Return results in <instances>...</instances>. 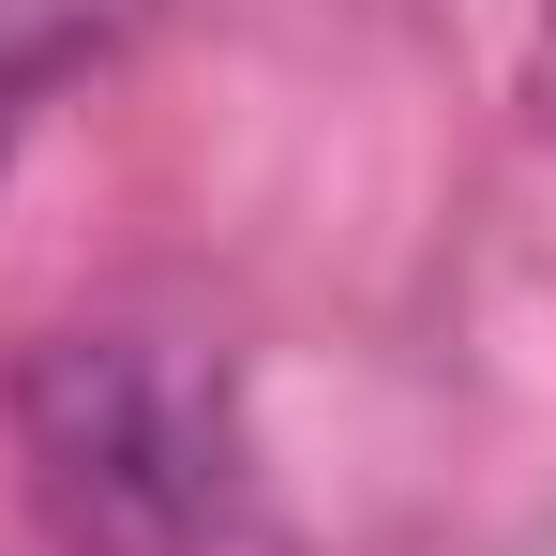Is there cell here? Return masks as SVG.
I'll use <instances>...</instances> for the list:
<instances>
[{"label":"cell","instance_id":"6da1fadb","mask_svg":"<svg viewBox=\"0 0 556 556\" xmlns=\"http://www.w3.org/2000/svg\"><path fill=\"white\" fill-rule=\"evenodd\" d=\"M15 481L61 556H286L241 376L181 331H61L15 362Z\"/></svg>","mask_w":556,"mask_h":556},{"label":"cell","instance_id":"7a4b0ae2","mask_svg":"<svg viewBox=\"0 0 556 556\" xmlns=\"http://www.w3.org/2000/svg\"><path fill=\"white\" fill-rule=\"evenodd\" d=\"M151 15H166V0H0V166L46 136V105L91 91Z\"/></svg>","mask_w":556,"mask_h":556},{"label":"cell","instance_id":"3957f363","mask_svg":"<svg viewBox=\"0 0 556 556\" xmlns=\"http://www.w3.org/2000/svg\"><path fill=\"white\" fill-rule=\"evenodd\" d=\"M542 121H556V0H542Z\"/></svg>","mask_w":556,"mask_h":556}]
</instances>
